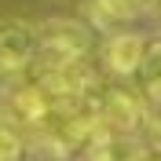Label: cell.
I'll list each match as a JSON object with an SVG mask.
<instances>
[{"mask_svg":"<svg viewBox=\"0 0 161 161\" xmlns=\"http://www.w3.org/2000/svg\"><path fill=\"white\" fill-rule=\"evenodd\" d=\"M37 30L30 22H19V19H4L0 22V70L11 73V70H22L26 62L37 55Z\"/></svg>","mask_w":161,"mask_h":161,"instance_id":"1","label":"cell"},{"mask_svg":"<svg viewBox=\"0 0 161 161\" xmlns=\"http://www.w3.org/2000/svg\"><path fill=\"white\" fill-rule=\"evenodd\" d=\"M103 59H106V66H110L114 73L128 77V73H136L143 66V59H147V44H143V37H136V33H117V37L106 40Z\"/></svg>","mask_w":161,"mask_h":161,"instance_id":"2","label":"cell"},{"mask_svg":"<svg viewBox=\"0 0 161 161\" xmlns=\"http://www.w3.org/2000/svg\"><path fill=\"white\" fill-rule=\"evenodd\" d=\"M103 114H106V121H110L114 128H121V132H128V128H136L139 125V117H143V106H139V99L132 95V92H106V103H103Z\"/></svg>","mask_w":161,"mask_h":161,"instance_id":"3","label":"cell"},{"mask_svg":"<svg viewBox=\"0 0 161 161\" xmlns=\"http://www.w3.org/2000/svg\"><path fill=\"white\" fill-rule=\"evenodd\" d=\"M48 110H51V99L44 95V88H22L15 95V114L22 121H40Z\"/></svg>","mask_w":161,"mask_h":161,"instance_id":"4","label":"cell"},{"mask_svg":"<svg viewBox=\"0 0 161 161\" xmlns=\"http://www.w3.org/2000/svg\"><path fill=\"white\" fill-rule=\"evenodd\" d=\"M99 8L110 19H136V15L154 8V0H99Z\"/></svg>","mask_w":161,"mask_h":161,"instance_id":"5","label":"cell"},{"mask_svg":"<svg viewBox=\"0 0 161 161\" xmlns=\"http://www.w3.org/2000/svg\"><path fill=\"white\" fill-rule=\"evenodd\" d=\"M19 154H22V139L0 125V161H19Z\"/></svg>","mask_w":161,"mask_h":161,"instance_id":"6","label":"cell"}]
</instances>
